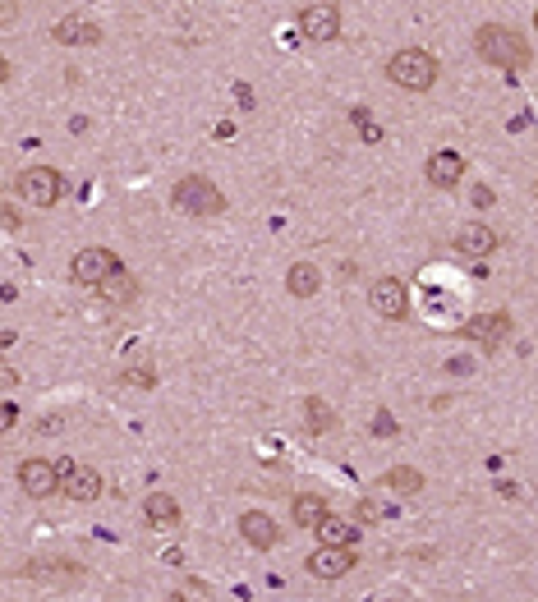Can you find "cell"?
Returning <instances> with one entry per match:
<instances>
[{
    "label": "cell",
    "mask_w": 538,
    "mask_h": 602,
    "mask_svg": "<svg viewBox=\"0 0 538 602\" xmlns=\"http://www.w3.org/2000/svg\"><path fill=\"white\" fill-rule=\"evenodd\" d=\"M474 56L497 65V69H511V74L529 69V42L507 23H483L474 32Z\"/></svg>",
    "instance_id": "6da1fadb"
},
{
    "label": "cell",
    "mask_w": 538,
    "mask_h": 602,
    "mask_svg": "<svg viewBox=\"0 0 538 602\" xmlns=\"http://www.w3.org/2000/svg\"><path fill=\"white\" fill-rule=\"evenodd\" d=\"M387 78L405 93H428L437 84V60L424 51V47H405L387 60Z\"/></svg>",
    "instance_id": "7a4b0ae2"
},
{
    "label": "cell",
    "mask_w": 538,
    "mask_h": 602,
    "mask_svg": "<svg viewBox=\"0 0 538 602\" xmlns=\"http://www.w3.org/2000/svg\"><path fill=\"white\" fill-rule=\"evenodd\" d=\"M175 208L189 212V217H198V221H207V217H221L225 212V193L207 175H184L175 184Z\"/></svg>",
    "instance_id": "3957f363"
},
{
    "label": "cell",
    "mask_w": 538,
    "mask_h": 602,
    "mask_svg": "<svg viewBox=\"0 0 538 602\" xmlns=\"http://www.w3.org/2000/svg\"><path fill=\"white\" fill-rule=\"evenodd\" d=\"M14 193L32 208H56L60 193H65V180H60L56 166H28V171L14 175Z\"/></svg>",
    "instance_id": "277c9868"
},
{
    "label": "cell",
    "mask_w": 538,
    "mask_h": 602,
    "mask_svg": "<svg viewBox=\"0 0 538 602\" xmlns=\"http://www.w3.org/2000/svg\"><path fill=\"white\" fill-rule=\"evenodd\" d=\"M368 304L377 317H387V323H401V317L410 313V286L396 276H382L373 280V290H368Z\"/></svg>",
    "instance_id": "5b68a950"
},
{
    "label": "cell",
    "mask_w": 538,
    "mask_h": 602,
    "mask_svg": "<svg viewBox=\"0 0 538 602\" xmlns=\"http://www.w3.org/2000/svg\"><path fill=\"white\" fill-rule=\"evenodd\" d=\"M299 32L309 37V42H336L340 37V10L331 0H318V5H309L299 14Z\"/></svg>",
    "instance_id": "8992f818"
},
{
    "label": "cell",
    "mask_w": 538,
    "mask_h": 602,
    "mask_svg": "<svg viewBox=\"0 0 538 602\" xmlns=\"http://www.w3.org/2000/svg\"><path fill=\"white\" fill-rule=\"evenodd\" d=\"M60 465H51V460H23L19 465V488L28 492V497H51V492H60Z\"/></svg>",
    "instance_id": "52a82bcc"
},
{
    "label": "cell",
    "mask_w": 538,
    "mask_h": 602,
    "mask_svg": "<svg viewBox=\"0 0 538 602\" xmlns=\"http://www.w3.org/2000/svg\"><path fill=\"white\" fill-rule=\"evenodd\" d=\"M60 492L69 497V501H97L101 497V474L97 469H88V465H74V460H65L60 465Z\"/></svg>",
    "instance_id": "ba28073f"
},
{
    "label": "cell",
    "mask_w": 538,
    "mask_h": 602,
    "mask_svg": "<svg viewBox=\"0 0 538 602\" xmlns=\"http://www.w3.org/2000/svg\"><path fill=\"white\" fill-rule=\"evenodd\" d=\"M120 267V258H115L110 249H84L79 258H74V267H69V276L79 280V286H101V280Z\"/></svg>",
    "instance_id": "9c48e42d"
},
{
    "label": "cell",
    "mask_w": 538,
    "mask_h": 602,
    "mask_svg": "<svg viewBox=\"0 0 538 602\" xmlns=\"http://www.w3.org/2000/svg\"><path fill=\"white\" fill-rule=\"evenodd\" d=\"M355 552L350 547H318L313 556H309V575H318V580H340V575H350L355 571Z\"/></svg>",
    "instance_id": "30bf717a"
},
{
    "label": "cell",
    "mask_w": 538,
    "mask_h": 602,
    "mask_svg": "<svg viewBox=\"0 0 538 602\" xmlns=\"http://www.w3.org/2000/svg\"><path fill=\"white\" fill-rule=\"evenodd\" d=\"M507 332H511V317H507V313H488V317H470V323L460 327L455 336H465V341H479V345L497 350Z\"/></svg>",
    "instance_id": "8fae6325"
},
{
    "label": "cell",
    "mask_w": 538,
    "mask_h": 602,
    "mask_svg": "<svg viewBox=\"0 0 538 602\" xmlns=\"http://www.w3.org/2000/svg\"><path fill=\"white\" fill-rule=\"evenodd\" d=\"M240 534L253 552H267V547H277L281 543V529H277V519L272 515H262V510H249L240 515Z\"/></svg>",
    "instance_id": "7c38bea8"
},
{
    "label": "cell",
    "mask_w": 538,
    "mask_h": 602,
    "mask_svg": "<svg viewBox=\"0 0 538 602\" xmlns=\"http://www.w3.org/2000/svg\"><path fill=\"white\" fill-rule=\"evenodd\" d=\"M492 249H497V230L492 226H483V221L460 226V235H455V253L460 258H488Z\"/></svg>",
    "instance_id": "4fadbf2b"
},
{
    "label": "cell",
    "mask_w": 538,
    "mask_h": 602,
    "mask_svg": "<svg viewBox=\"0 0 538 602\" xmlns=\"http://www.w3.org/2000/svg\"><path fill=\"white\" fill-rule=\"evenodd\" d=\"M51 37H56L60 47H97V42H101V28H97L93 19L69 14V19H60V23L51 28Z\"/></svg>",
    "instance_id": "5bb4252c"
},
{
    "label": "cell",
    "mask_w": 538,
    "mask_h": 602,
    "mask_svg": "<svg viewBox=\"0 0 538 602\" xmlns=\"http://www.w3.org/2000/svg\"><path fill=\"white\" fill-rule=\"evenodd\" d=\"M424 175H428V184H437V189H455V184H460V175H465V156L442 147V152H433V156H428Z\"/></svg>",
    "instance_id": "9a60e30c"
},
{
    "label": "cell",
    "mask_w": 538,
    "mask_h": 602,
    "mask_svg": "<svg viewBox=\"0 0 538 602\" xmlns=\"http://www.w3.org/2000/svg\"><path fill=\"white\" fill-rule=\"evenodd\" d=\"M286 290H290L295 299H313V295L322 290V271H318L313 262H295V267L286 271Z\"/></svg>",
    "instance_id": "2e32d148"
},
{
    "label": "cell",
    "mask_w": 538,
    "mask_h": 602,
    "mask_svg": "<svg viewBox=\"0 0 538 602\" xmlns=\"http://www.w3.org/2000/svg\"><path fill=\"white\" fill-rule=\"evenodd\" d=\"M97 290H101V299H110V304H129V299L138 295V276H134V271L120 262V267H115V271L101 280Z\"/></svg>",
    "instance_id": "e0dca14e"
},
{
    "label": "cell",
    "mask_w": 538,
    "mask_h": 602,
    "mask_svg": "<svg viewBox=\"0 0 538 602\" xmlns=\"http://www.w3.org/2000/svg\"><path fill=\"white\" fill-rule=\"evenodd\" d=\"M143 515H147L152 529H175V525H180V501L166 497V492H152V497L143 501Z\"/></svg>",
    "instance_id": "ac0fdd59"
},
{
    "label": "cell",
    "mask_w": 538,
    "mask_h": 602,
    "mask_svg": "<svg viewBox=\"0 0 538 602\" xmlns=\"http://www.w3.org/2000/svg\"><path fill=\"white\" fill-rule=\"evenodd\" d=\"M313 534H318V543H327V547H355V543H359V525H350V519H336V515H327Z\"/></svg>",
    "instance_id": "d6986e66"
},
{
    "label": "cell",
    "mask_w": 538,
    "mask_h": 602,
    "mask_svg": "<svg viewBox=\"0 0 538 602\" xmlns=\"http://www.w3.org/2000/svg\"><path fill=\"white\" fill-rule=\"evenodd\" d=\"M290 515H295V525H299V529H318L331 510H327V501H322V497L304 492V497H295V501H290Z\"/></svg>",
    "instance_id": "ffe728a7"
},
{
    "label": "cell",
    "mask_w": 538,
    "mask_h": 602,
    "mask_svg": "<svg viewBox=\"0 0 538 602\" xmlns=\"http://www.w3.org/2000/svg\"><path fill=\"white\" fill-rule=\"evenodd\" d=\"M23 575L28 580H79L84 571L74 566V561H28Z\"/></svg>",
    "instance_id": "44dd1931"
},
{
    "label": "cell",
    "mask_w": 538,
    "mask_h": 602,
    "mask_svg": "<svg viewBox=\"0 0 538 602\" xmlns=\"http://www.w3.org/2000/svg\"><path fill=\"white\" fill-rule=\"evenodd\" d=\"M392 492H401V497H414L419 488H424V474L419 469H410V465H396V469H387V478H382Z\"/></svg>",
    "instance_id": "7402d4cb"
},
{
    "label": "cell",
    "mask_w": 538,
    "mask_h": 602,
    "mask_svg": "<svg viewBox=\"0 0 538 602\" xmlns=\"http://www.w3.org/2000/svg\"><path fill=\"white\" fill-rule=\"evenodd\" d=\"M304 414H309V432H327V428H336V414L327 410V400H322V395H309V400H304Z\"/></svg>",
    "instance_id": "603a6c76"
},
{
    "label": "cell",
    "mask_w": 538,
    "mask_h": 602,
    "mask_svg": "<svg viewBox=\"0 0 538 602\" xmlns=\"http://www.w3.org/2000/svg\"><path fill=\"white\" fill-rule=\"evenodd\" d=\"M355 129H359L368 143H377V138H382V129H377L373 120H368V111H355Z\"/></svg>",
    "instance_id": "cb8c5ba5"
},
{
    "label": "cell",
    "mask_w": 538,
    "mask_h": 602,
    "mask_svg": "<svg viewBox=\"0 0 538 602\" xmlns=\"http://www.w3.org/2000/svg\"><path fill=\"white\" fill-rule=\"evenodd\" d=\"M125 377H129V382H143V386H152V382H157V373H152V364H138V368H129Z\"/></svg>",
    "instance_id": "d4e9b609"
},
{
    "label": "cell",
    "mask_w": 538,
    "mask_h": 602,
    "mask_svg": "<svg viewBox=\"0 0 538 602\" xmlns=\"http://www.w3.org/2000/svg\"><path fill=\"white\" fill-rule=\"evenodd\" d=\"M359 515H364V519H387V510H382L377 501H359Z\"/></svg>",
    "instance_id": "484cf974"
},
{
    "label": "cell",
    "mask_w": 538,
    "mask_h": 602,
    "mask_svg": "<svg viewBox=\"0 0 538 602\" xmlns=\"http://www.w3.org/2000/svg\"><path fill=\"white\" fill-rule=\"evenodd\" d=\"M14 423H19V410L5 405V410H0V428H14Z\"/></svg>",
    "instance_id": "4316f807"
},
{
    "label": "cell",
    "mask_w": 538,
    "mask_h": 602,
    "mask_svg": "<svg viewBox=\"0 0 538 602\" xmlns=\"http://www.w3.org/2000/svg\"><path fill=\"white\" fill-rule=\"evenodd\" d=\"M23 226V217H19V208H5V230H19Z\"/></svg>",
    "instance_id": "83f0119b"
},
{
    "label": "cell",
    "mask_w": 538,
    "mask_h": 602,
    "mask_svg": "<svg viewBox=\"0 0 538 602\" xmlns=\"http://www.w3.org/2000/svg\"><path fill=\"white\" fill-rule=\"evenodd\" d=\"M534 32H538V10H534Z\"/></svg>",
    "instance_id": "f1b7e54d"
}]
</instances>
